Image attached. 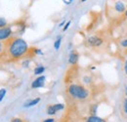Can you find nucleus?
Returning <instances> with one entry per match:
<instances>
[{"label":"nucleus","instance_id":"f257e3e1","mask_svg":"<svg viewBox=\"0 0 127 122\" xmlns=\"http://www.w3.org/2000/svg\"><path fill=\"white\" fill-rule=\"evenodd\" d=\"M28 50V44L24 39L18 37H9L5 40L3 54L10 60H17L25 56Z\"/></svg>","mask_w":127,"mask_h":122},{"label":"nucleus","instance_id":"f03ea898","mask_svg":"<svg viewBox=\"0 0 127 122\" xmlns=\"http://www.w3.org/2000/svg\"><path fill=\"white\" fill-rule=\"evenodd\" d=\"M68 94L76 99V100H79V101H83V100H86L88 97H89V92L87 89H85L84 87L80 86V85H76V84H72L68 87L67 89Z\"/></svg>","mask_w":127,"mask_h":122},{"label":"nucleus","instance_id":"7ed1b4c3","mask_svg":"<svg viewBox=\"0 0 127 122\" xmlns=\"http://www.w3.org/2000/svg\"><path fill=\"white\" fill-rule=\"evenodd\" d=\"M13 31L12 29L9 27H4V28H0V40H6L9 37H11Z\"/></svg>","mask_w":127,"mask_h":122},{"label":"nucleus","instance_id":"20e7f679","mask_svg":"<svg viewBox=\"0 0 127 122\" xmlns=\"http://www.w3.org/2000/svg\"><path fill=\"white\" fill-rule=\"evenodd\" d=\"M87 43L88 45L92 46V47H99L104 43V40L99 36H90L87 39Z\"/></svg>","mask_w":127,"mask_h":122},{"label":"nucleus","instance_id":"39448f33","mask_svg":"<svg viewBox=\"0 0 127 122\" xmlns=\"http://www.w3.org/2000/svg\"><path fill=\"white\" fill-rule=\"evenodd\" d=\"M64 108L63 104H57V105H52V106H49L47 108V113L50 115H53L55 114L58 110H61Z\"/></svg>","mask_w":127,"mask_h":122},{"label":"nucleus","instance_id":"423d86ee","mask_svg":"<svg viewBox=\"0 0 127 122\" xmlns=\"http://www.w3.org/2000/svg\"><path fill=\"white\" fill-rule=\"evenodd\" d=\"M44 83H45V76H40L38 78H36L32 84V87L33 89L35 88H40V87H43L44 86Z\"/></svg>","mask_w":127,"mask_h":122},{"label":"nucleus","instance_id":"0eeeda50","mask_svg":"<svg viewBox=\"0 0 127 122\" xmlns=\"http://www.w3.org/2000/svg\"><path fill=\"white\" fill-rule=\"evenodd\" d=\"M114 9H115L116 12H118V13H122V14L125 13V11H126L124 3H122L121 1H117V2H115V4H114Z\"/></svg>","mask_w":127,"mask_h":122},{"label":"nucleus","instance_id":"6e6552de","mask_svg":"<svg viewBox=\"0 0 127 122\" xmlns=\"http://www.w3.org/2000/svg\"><path fill=\"white\" fill-rule=\"evenodd\" d=\"M78 58H79V56H78L77 52H71V54L69 55V58H68V62L70 64H75L78 61Z\"/></svg>","mask_w":127,"mask_h":122},{"label":"nucleus","instance_id":"1a4fd4ad","mask_svg":"<svg viewBox=\"0 0 127 122\" xmlns=\"http://www.w3.org/2000/svg\"><path fill=\"white\" fill-rule=\"evenodd\" d=\"M40 102V99L39 98H36V99H34V100H32L31 102H29V103H26L25 104V107H33V106H35V105H37L38 103Z\"/></svg>","mask_w":127,"mask_h":122},{"label":"nucleus","instance_id":"9d476101","mask_svg":"<svg viewBox=\"0 0 127 122\" xmlns=\"http://www.w3.org/2000/svg\"><path fill=\"white\" fill-rule=\"evenodd\" d=\"M87 121L88 122H104L105 119H103V118H101V117H98V116H95V115H92V116L88 117Z\"/></svg>","mask_w":127,"mask_h":122},{"label":"nucleus","instance_id":"9b49d317","mask_svg":"<svg viewBox=\"0 0 127 122\" xmlns=\"http://www.w3.org/2000/svg\"><path fill=\"white\" fill-rule=\"evenodd\" d=\"M44 70H45V68H44V66H37L35 69H34V74H41V73H43L44 72Z\"/></svg>","mask_w":127,"mask_h":122},{"label":"nucleus","instance_id":"f8f14e48","mask_svg":"<svg viewBox=\"0 0 127 122\" xmlns=\"http://www.w3.org/2000/svg\"><path fill=\"white\" fill-rule=\"evenodd\" d=\"M97 108H98V105H94L90 107V112L92 113V115H95L97 112Z\"/></svg>","mask_w":127,"mask_h":122},{"label":"nucleus","instance_id":"ddd939ff","mask_svg":"<svg viewBox=\"0 0 127 122\" xmlns=\"http://www.w3.org/2000/svg\"><path fill=\"white\" fill-rule=\"evenodd\" d=\"M6 26H7L6 20H5L4 18H1V17H0V28H4V27H6Z\"/></svg>","mask_w":127,"mask_h":122},{"label":"nucleus","instance_id":"4468645a","mask_svg":"<svg viewBox=\"0 0 127 122\" xmlns=\"http://www.w3.org/2000/svg\"><path fill=\"white\" fill-rule=\"evenodd\" d=\"M5 94H6V89H0V102L3 100Z\"/></svg>","mask_w":127,"mask_h":122},{"label":"nucleus","instance_id":"2eb2a0df","mask_svg":"<svg viewBox=\"0 0 127 122\" xmlns=\"http://www.w3.org/2000/svg\"><path fill=\"white\" fill-rule=\"evenodd\" d=\"M60 45H61V38H59L56 42H55V44H54V47H55V49L56 50H58L59 48H60Z\"/></svg>","mask_w":127,"mask_h":122},{"label":"nucleus","instance_id":"dca6fc26","mask_svg":"<svg viewBox=\"0 0 127 122\" xmlns=\"http://www.w3.org/2000/svg\"><path fill=\"white\" fill-rule=\"evenodd\" d=\"M83 81H84L85 83H90V82H91V78L88 76H85V77H83Z\"/></svg>","mask_w":127,"mask_h":122},{"label":"nucleus","instance_id":"f3484780","mask_svg":"<svg viewBox=\"0 0 127 122\" xmlns=\"http://www.w3.org/2000/svg\"><path fill=\"white\" fill-rule=\"evenodd\" d=\"M120 45L122 46V47H124V48H126V47H127V39L122 40V41L120 42Z\"/></svg>","mask_w":127,"mask_h":122},{"label":"nucleus","instance_id":"a211bd4d","mask_svg":"<svg viewBox=\"0 0 127 122\" xmlns=\"http://www.w3.org/2000/svg\"><path fill=\"white\" fill-rule=\"evenodd\" d=\"M69 25H70V21H68V22H67V23L65 24V26H64V29H63V30H64V31H65V30H66L68 29V27H69Z\"/></svg>","mask_w":127,"mask_h":122},{"label":"nucleus","instance_id":"6ab92c4d","mask_svg":"<svg viewBox=\"0 0 127 122\" xmlns=\"http://www.w3.org/2000/svg\"><path fill=\"white\" fill-rule=\"evenodd\" d=\"M123 107H124V111H125V113H127V99L124 100V105H123Z\"/></svg>","mask_w":127,"mask_h":122},{"label":"nucleus","instance_id":"aec40b11","mask_svg":"<svg viewBox=\"0 0 127 122\" xmlns=\"http://www.w3.org/2000/svg\"><path fill=\"white\" fill-rule=\"evenodd\" d=\"M3 50H4V45L0 42V54H2V53H3Z\"/></svg>","mask_w":127,"mask_h":122},{"label":"nucleus","instance_id":"412c9836","mask_svg":"<svg viewBox=\"0 0 127 122\" xmlns=\"http://www.w3.org/2000/svg\"><path fill=\"white\" fill-rule=\"evenodd\" d=\"M55 120L53 119V118H48V119H45L44 120V122H54Z\"/></svg>","mask_w":127,"mask_h":122},{"label":"nucleus","instance_id":"4be33fe9","mask_svg":"<svg viewBox=\"0 0 127 122\" xmlns=\"http://www.w3.org/2000/svg\"><path fill=\"white\" fill-rule=\"evenodd\" d=\"M12 121L13 122H21L22 121V119H20V118H14Z\"/></svg>","mask_w":127,"mask_h":122},{"label":"nucleus","instance_id":"5701e85b","mask_svg":"<svg viewBox=\"0 0 127 122\" xmlns=\"http://www.w3.org/2000/svg\"><path fill=\"white\" fill-rule=\"evenodd\" d=\"M124 69H125V73L127 74V61L125 62V66H124Z\"/></svg>","mask_w":127,"mask_h":122},{"label":"nucleus","instance_id":"b1692460","mask_svg":"<svg viewBox=\"0 0 127 122\" xmlns=\"http://www.w3.org/2000/svg\"><path fill=\"white\" fill-rule=\"evenodd\" d=\"M64 22H62V23L60 24V27H62V26H64Z\"/></svg>","mask_w":127,"mask_h":122},{"label":"nucleus","instance_id":"393cba45","mask_svg":"<svg viewBox=\"0 0 127 122\" xmlns=\"http://www.w3.org/2000/svg\"><path fill=\"white\" fill-rule=\"evenodd\" d=\"M125 91H126V94H127V86H125Z\"/></svg>","mask_w":127,"mask_h":122},{"label":"nucleus","instance_id":"a878e982","mask_svg":"<svg viewBox=\"0 0 127 122\" xmlns=\"http://www.w3.org/2000/svg\"><path fill=\"white\" fill-rule=\"evenodd\" d=\"M125 16H126V17H127V10H126V11H125Z\"/></svg>","mask_w":127,"mask_h":122},{"label":"nucleus","instance_id":"bb28decb","mask_svg":"<svg viewBox=\"0 0 127 122\" xmlns=\"http://www.w3.org/2000/svg\"><path fill=\"white\" fill-rule=\"evenodd\" d=\"M81 1H82V2H85V1H87V0H81Z\"/></svg>","mask_w":127,"mask_h":122},{"label":"nucleus","instance_id":"cd10ccee","mask_svg":"<svg viewBox=\"0 0 127 122\" xmlns=\"http://www.w3.org/2000/svg\"><path fill=\"white\" fill-rule=\"evenodd\" d=\"M71 1H72V0H69V2H71Z\"/></svg>","mask_w":127,"mask_h":122}]
</instances>
